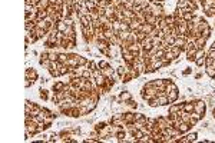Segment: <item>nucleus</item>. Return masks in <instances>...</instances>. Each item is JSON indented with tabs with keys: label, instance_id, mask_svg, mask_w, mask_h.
I'll list each match as a JSON object with an SVG mask.
<instances>
[{
	"label": "nucleus",
	"instance_id": "obj_1",
	"mask_svg": "<svg viewBox=\"0 0 215 143\" xmlns=\"http://www.w3.org/2000/svg\"><path fill=\"white\" fill-rule=\"evenodd\" d=\"M148 10H151V13L155 14V16H161V14H163V4L162 3H152L151 1L149 6H148Z\"/></svg>",
	"mask_w": 215,
	"mask_h": 143
},
{
	"label": "nucleus",
	"instance_id": "obj_2",
	"mask_svg": "<svg viewBox=\"0 0 215 143\" xmlns=\"http://www.w3.org/2000/svg\"><path fill=\"white\" fill-rule=\"evenodd\" d=\"M82 36H83V39H85L86 43L95 42V33H93V29H92V27H82Z\"/></svg>",
	"mask_w": 215,
	"mask_h": 143
},
{
	"label": "nucleus",
	"instance_id": "obj_3",
	"mask_svg": "<svg viewBox=\"0 0 215 143\" xmlns=\"http://www.w3.org/2000/svg\"><path fill=\"white\" fill-rule=\"evenodd\" d=\"M176 27H178V33H179V36H185V37H188L189 34V29H188V22H185V20H181L179 23H176Z\"/></svg>",
	"mask_w": 215,
	"mask_h": 143
},
{
	"label": "nucleus",
	"instance_id": "obj_4",
	"mask_svg": "<svg viewBox=\"0 0 215 143\" xmlns=\"http://www.w3.org/2000/svg\"><path fill=\"white\" fill-rule=\"evenodd\" d=\"M121 54H122V57H124L125 63H133L135 56L130 53V50L126 47V46H122V47H121Z\"/></svg>",
	"mask_w": 215,
	"mask_h": 143
},
{
	"label": "nucleus",
	"instance_id": "obj_5",
	"mask_svg": "<svg viewBox=\"0 0 215 143\" xmlns=\"http://www.w3.org/2000/svg\"><path fill=\"white\" fill-rule=\"evenodd\" d=\"M128 49L130 50V53L135 56V57H139L141 56V53H142V49H141V43L139 42H133V43H130L128 46Z\"/></svg>",
	"mask_w": 215,
	"mask_h": 143
},
{
	"label": "nucleus",
	"instance_id": "obj_6",
	"mask_svg": "<svg viewBox=\"0 0 215 143\" xmlns=\"http://www.w3.org/2000/svg\"><path fill=\"white\" fill-rule=\"evenodd\" d=\"M194 110L198 112V113H201L202 116H205V112H207V104L204 100H196L194 102Z\"/></svg>",
	"mask_w": 215,
	"mask_h": 143
},
{
	"label": "nucleus",
	"instance_id": "obj_7",
	"mask_svg": "<svg viewBox=\"0 0 215 143\" xmlns=\"http://www.w3.org/2000/svg\"><path fill=\"white\" fill-rule=\"evenodd\" d=\"M174 126H175V127H178V129H179V132H181V133H188L189 130H191V127H192V126H191V124L189 123H187V122H176V123H174Z\"/></svg>",
	"mask_w": 215,
	"mask_h": 143
},
{
	"label": "nucleus",
	"instance_id": "obj_8",
	"mask_svg": "<svg viewBox=\"0 0 215 143\" xmlns=\"http://www.w3.org/2000/svg\"><path fill=\"white\" fill-rule=\"evenodd\" d=\"M63 115L66 116H70V117H79L80 116V113H79V106H72L69 109H66L65 112H62Z\"/></svg>",
	"mask_w": 215,
	"mask_h": 143
},
{
	"label": "nucleus",
	"instance_id": "obj_9",
	"mask_svg": "<svg viewBox=\"0 0 215 143\" xmlns=\"http://www.w3.org/2000/svg\"><path fill=\"white\" fill-rule=\"evenodd\" d=\"M157 123H158V126H159L162 130L166 129V127H169V126H172V123L168 120V117H163V116L157 117Z\"/></svg>",
	"mask_w": 215,
	"mask_h": 143
},
{
	"label": "nucleus",
	"instance_id": "obj_10",
	"mask_svg": "<svg viewBox=\"0 0 215 143\" xmlns=\"http://www.w3.org/2000/svg\"><path fill=\"white\" fill-rule=\"evenodd\" d=\"M79 22L82 27H92V20L89 17V14H80L79 16Z\"/></svg>",
	"mask_w": 215,
	"mask_h": 143
},
{
	"label": "nucleus",
	"instance_id": "obj_11",
	"mask_svg": "<svg viewBox=\"0 0 215 143\" xmlns=\"http://www.w3.org/2000/svg\"><path fill=\"white\" fill-rule=\"evenodd\" d=\"M198 135L196 133H188V135H185V136H181L179 139V143H189V142H195Z\"/></svg>",
	"mask_w": 215,
	"mask_h": 143
},
{
	"label": "nucleus",
	"instance_id": "obj_12",
	"mask_svg": "<svg viewBox=\"0 0 215 143\" xmlns=\"http://www.w3.org/2000/svg\"><path fill=\"white\" fill-rule=\"evenodd\" d=\"M121 117L124 119L126 123H133L135 122V113L133 112H125V113L121 115Z\"/></svg>",
	"mask_w": 215,
	"mask_h": 143
},
{
	"label": "nucleus",
	"instance_id": "obj_13",
	"mask_svg": "<svg viewBox=\"0 0 215 143\" xmlns=\"http://www.w3.org/2000/svg\"><path fill=\"white\" fill-rule=\"evenodd\" d=\"M37 72L34 70V69H30V67H27L26 69V79H29V80H32V82H36L37 80Z\"/></svg>",
	"mask_w": 215,
	"mask_h": 143
},
{
	"label": "nucleus",
	"instance_id": "obj_14",
	"mask_svg": "<svg viewBox=\"0 0 215 143\" xmlns=\"http://www.w3.org/2000/svg\"><path fill=\"white\" fill-rule=\"evenodd\" d=\"M184 109V103H171L168 113H179Z\"/></svg>",
	"mask_w": 215,
	"mask_h": 143
},
{
	"label": "nucleus",
	"instance_id": "obj_15",
	"mask_svg": "<svg viewBox=\"0 0 215 143\" xmlns=\"http://www.w3.org/2000/svg\"><path fill=\"white\" fill-rule=\"evenodd\" d=\"M207 37H204V36H198L196 37V40H195V46H196V49H204V46L207 45Z\"/></svg>",
	"mask_w": 215,
	"mask_h": 143
},
{
	"label": "nucleus",
	"instance_id": "obj_16",
	"mask_svg": "<svg viewBox=\"0 0 215 143\" xmlns=\"http://www.w3.org/2000/svg\"><path fill=\"white\" fill-rule=\"evenodd\" d=\"M154 27H155L154 25H149V23H143L142 26H141V29H139L138 32H143L145 34H149V33L154 30Z\"/></svg>",
	"mask_w": 215,
	"mask_h": 143
},
{
	"label": "nucleus",
	"instance_id": "obj_17",
	"mask_svg": "<svg viewBox=\"0 0 215 143\" xmlns=\"http://www.w3.org/2000/svg\"><path fill=\"white\" fill-rule=\"evenodd\" d=\"M66 86H67V83H63V82H55L52 85V92H60L63 90Z\"/></svg>",
	"mask_w": 215,
	"mask_h": 143
},
{
	"label": "nucleus",
	"instance_id": "obj_18",
	"mask_svg": "<svg viewBox=\"0 0 215 143\" xmlns=\"http://www.w3.org/2000/svg\"><path fill=\"white\" fill-rule=\"evenodd\" d=\"M158 99H159V104H161V106H166V104H171V100H169V98H168V95H166V93H162V95H159V96H158Z\"/></svg>",
	"mask_w": 215,
	"mask_h": 143
},
{
	"label": "nucleus",
	"instance_id": "obj_19",
	"mask_svg": "<svg viewBox=\"0 0 215 143\" xmlns=\"http://www.w3.org/2000/svg\"><path fill=\"white\" fill-rule=\"evenodd\" d=\"M168 95V98H169L171 103H174V102H176L178 100V98H179V92H178V89H175V90H171L166 93Z\"/></svg>",
	"mask_w": 215,
	"mask_h": 143
},
{
	"label": "nucleus",
	"instance_id": "obj_20",
	"mask_svg": "<svg viewBox=\"0 0 215 143\" xmlns=\"http://www.w3.org/2000/svg\"><path fill=\"white\" fill-rule=\"evenodd\" d=\"M135 122H138V123H141V124H146L148 117L145 116L143 113H135Z\"/></svg>",
	"mask_w": 215,
	"mask_h": 143
},
{
	"label": "nucleus",
	"instance_id": "obj_21",
	"mask_svg": "<svg viewBox=\"0 0 215 143\" xmlns=\"http://www.w3.org/2000/svg\"><path fill=\"white\" fill-rule=\"evenodd\" d=\"M34 32H36V34L39 36V39H43V37H46L47 34H49V32L46 30V29H43V27H34Z\"/></svg>",
	"mask_w": 215,
	"mask_h": 143
},
{
	"label": "nucleus",
	"instance_id": "obj_22",
	"mask_svg": "<svg viewBox=\"0 0 215 143\" xmlns=\"http://www.w3.org/2000/svg\"><path fill=\"white\" fill-rule=\"evenodd\" d=\"M39 12V9L36 4H29L26 3V14H32V13H37Z\"/></svg>",
	"mask_w": 215,
	"mask_h": 143
},
{
	"label": "nucleus",
	"instance_id": "obj_23",
	"mask_svg": "<svg viewBox=\"0 0 215 143\" xmlns=\"http://www.w3.org/2000/svg\"><path fill=\"white\" fill-rule=\"evenodd\" d=\"M184 112L187 113H192L194 112V102H184Z\"/></svg>",
	"mask_w": 215,
	"mask_h": 143
},
{
	"label": "nucleus",
	"instance_id": "obj_24",
	"mask_svg": "<svg viewBox=\"0 0 215 143\" xmlns=\"http://www.w3.org/2000/svg\"><path fill=\"white\" fill-rule=\"evenodd\" d=\"M169 52L172 53V56H174V59H175V57H179V56H181V52H182V50H181L179 47H176V46H171Z\"/></svg>",
	"mask_w": 215,
	"mask_h": 143
},
{
	"label": "nucleus",
	"instance_id": "obj_25",
	"mask_svg": "<svg viewBox=\"0 0 215 143\" xmlns=\"http://www.w3.org/2000/svg\"><path fill=\"white\" fill-rule=\"evenodd\" d=\"M83 4L86 6V9H88L89 12H92V10H96V9H98V4H96V3H93L92 0H88V1H85Z\"/></svg>",
	"mask_w": 215,
	"mask_h": 143
},
{
	"label": "nucleus",
	"instance_id": "obj_26",
	"mask_svg": "<svg viewBox=\"0 0 215 143\" xmlns=\"http://www.w3.org/2000/svg\"><path fill=\"white\" fill-rule=\"evenodd\" d=\"M122 14H124L125 17H129V19H135V17H136V13H135L133 10H128V9H124V10H122Z\"/></svg>",
	"mask_w": 215,
	"mask_h": 143
},
{
	"label": "nucleus",
	"instance_id": "obj_27",
	"mask_svg": "<svg viewBox=\"0 0 215 143\" xmlns=\"http://www.w3.org/2000/svg\"><path fill=\"white\" fill-rule=\"evenodd\" d=\"M124 104L126 106V107H130V109H136L138 107V103L135 102V100H132V98L128 99V100H125Z\"/></svg>",
	"mask_w": 215,
	"mask_h": 143
},
{
	"label": "nucleus",
	"instance_id": "obj_28",
	"mask_svg": "<svg viewBox=\"0 0 215 143\" xmlns=\"http://www.w3.org/2000/svg\"><path fill=\"white\" fill-rule=\"evenodd\" d=\"M100 72H102V74H103L105 77H111V76H113V69H112L111 66L106 67V69H100Z\"/></svg>",
	"mask_w": 215,
	"mask_h": 143
},
{
	"label": "nucleus",
	"instance_id": "obj_29",
	"mask_svg": "<svg viewBox=\"0 0 215 143\" xmlns=\"http://www.w3.org/2000/svg\"><path fill=\"white\" fill-rule=\"evenodd\" d=\"M205 72H207V74H208L211 79L215 77V67H212V66H205Z\"/></svg>",
	"mask_w": 215,
	"mask_h": 143
},
{
	"label": "nucleus",
	"instance_id": "obj_30",
	"mask_svg": "<svg viewBox=\"0 0 215 143\" xmlns=\"http://www.w3.org/2000/svg\"><path fill=\"white\" fill-rule=\"evenodd\" d=\"M175 36H174V34H168V36H166V37H165V43H166V45L168 46H174V43H175Z\"/></svg>",
	"mask_w": 215,
	"mask_h": 143
},
{
	"label": "nucleus",
	"instance_id": "obj_31",
	"mask_svg": "<svg viewBox=\"0 0 215 143\" xmlns=\"http://www.w3.org/2000/svg\"><path fill=\"white\" fill-rule=\"evenodd\" d=\"M39 96H40V99H42V100H47V99H49V92L46 90V89H43V86L40 87Z\"/></svg>",
	"mask_w": 215,
	"mask_h": 143
},
{
	"label": "nucleus",
	"instance_id": "obj_32",
	"mask_svg": "<svg viewBox=\"0 0 215 143\" xmlns=\"http://www.w3.org/2000/svg\"><path fill=\"white\" fill-rule=\"evenodd\" d=\"M126 72H128V69H126V66H119L116 69V73L119 77H122V76H125L126 74Z\"/></svg>",
	"mask_w": 215,
	"mask_h": 143
},
{
	"label": "nucleus",
	"instance_id": "obj_33",
	"mask_svg": "<svg viewBox=\"0 0 215 143\" xmlns=\"http://www.w3.org/2000/svg\"><path fill=\"white\" fill-rule=\"evenodd\" d=\"M148 104H149L151 107H158V106H161V104H159V99H158V96L157 98H152L151 100H148Z\"/></svg>",
	"mask_w": 215,
	"mask_h": 143
},
{
	"label": "nucleus",
	"instance_id": "obj_34",
	"mask_svg": "<svg viewBox=\"0 0 215 143\" xmlns=\"http://www.w3.org/2000/svg\"><path fill=\"white\" fill-rule=\"evenodd\" d=\"M67 59H69L67 53H59L58 54V60L60 62V63H66V62H67Z\"/></svg>",
	"mask_w": 215,
	"mask_h": 143
},
{
	"label": "nucleus",
	"instance_id": "obj_35",
	"mask_svg": "<svg viewBox=\"0 0 215 143\" xmlns=\"http://www.w3.org/2000/svg\"><path fill=\"white\" fill-rule=\"evenodd\" d=\"M89 63H91V62H89L86 57H83V56H79L78 57V65L79 66H86V65H89Z\"/></svg>",
	"mask_w": 215,
	"mask_h": 143
},
{
	"label": "nucleus",
	"instance_id": "obj_36",
	"mask_svg": "<svg viewBox=\"0 0 215 143\" xmlns=\"http://www.w3.org/2000/svg\"><path fill=\"white\" fill-rule=\"evenodd\" d=\"M111 49H112V47H103V49H99V50H100V53H102V54H105V56H109V57H111L112 54H113Z\"/></svg>",
	"mask_w": 215,
	"mask_h": 143
},
{
	"label": "nucleus",
	"instance_id": "obj_37",
	"mask_svg": "<svg viewBox=\"0 0 215 143\" xmlns=\"http://www.w3.org/2000/svg\"><path fill=\"white\" fill-rule=\"evenodd\" d=\"M165 53H166V50H165V49H158L154 57H155V59H162L163 56H165Z\"/></svg>",
	"mask_w": 215,
	"mask_h": 143
},
{
	"label": "nucleus",
	"instance_id": "obj_38",
	"mask_svg": "<svg viewBox=\"0 0 215 143\" xmlns=\"http://www.w3.org/2000/svg\"><path fill=\"white\" fill-rule=\"evenodd\" d=\"M91 112V109L88 107V106H79V113H80V116H83V115H88Z\"/></svg>",
	"mask_w": 215,
	"mask_h": 143
},
{
	"label": "nucleus",
	"instance_id": "obj_39",
	"mask_svg": "<svg viewBox=\"0 0 215 143\" xmlns=\"http://www.w3.org/2000/svg\"><path fill=\"white\" fill-rule=\"evenodd\" d=\"M205 59L207 57H196L195 59V65L198 67H202V66H205Z\"/></svg>",
	"mask_w": 215,
	"mask_h": 143
},
{
	"label": "nucleus",
	"instance_id": "obj_40",
	"mask_svg": "<svg viewBox=\"0 0 215 143\" xmlns=\"http://www.w3.org/2000/svg\"><path fill=\"white\" fill-rule=\"evenodd\" d=\"M106 126H108V123H106V122H99V123L95 124V130L100 132V130L103 129V127H106Z\"/></svg>",
	"mask_w": 215,
	"mask_h": 143
},
{
	"label": "nucleus",
	"instance_id": "obj_41",
	"mask_svg": "<svg viewBox=\"0 0 215 143\" xmlns=\"http://www.w3.org/2000/svg\"><path fill=\"white\" fill-rule=\"evenodd\" d=\"M195 57H207V52H205V49H198V50H196Z\"/></svg>",
	"mask_w": 215,
	"mask_h": 143
},
{
	"label": "nucleus",
	"instance_id": "obj_42",
	"mask_svg": "<svg viewBox=\"0 0 215 143\" xmlns=\"http://www.w3.org/2000/svg\"><path fill=\"white\" fill-rule=\"evenodd\" d=\"M66 27H67V25L65 23V20H62L60 23H58V30L59 32H65Z\"/></svg>",
	"mask_w": 215,
	"mask_h": 143
},
{
	"label": "nucleus",
	"instance_id": "obj_43",
	"mask_svg": "<svg viewBox=\"0 0 215 143\" xmlns=\"http://www.w3.org/2000/svg\"><path fill=\"white\" fill-rule=\"evenodd\" d=\"M98 66H99V69H106V67H109V63L106 62V60H99L98 62Z\"/></svg>",
	"mask_w": 215,
	"mask_h": 143
},
{
	"label": "nucleus",
	"instance_id": "obj_44",
	"mask_svg": "<svg viewBox=\"0 0 215 143\" xmlns=\"http://www.w3.org/2000/svg\"><path fill=\"white\" fill-rule=\"evenodd\" d=\"M119 98L122 99V100H128V99H130V93L129 92H122V93H121V95H119ZM124 102H122V103H124Z\"/></svg>",
	"mask_w": 215,
	"mask_h": 143
},
{
	"label": "nucleus",
	"instance_id": "obj_45",
	"mask_svg": "<svg viewBox=\"0 0 215 143\" xmlns=\"http://www.w3.org/2000/svg\"><path fill=\"white\" fill-rule=\"evenodd\" d=\"M201 36H204V37H207L208 39L209 36H211V27H207V29H204L201 32Z\"/></svg>",
	"mask_w": 215,
	"mask_h": 143
},
{
	"label": "nucleus",
	"instance_id": "obj_46",
	"mask_svg": "<svg viewBox=\"0 0 215 143\" xmlns=\"http://www.w3.org/2000/svg\"><path fill=\"white\" fill-rule=\"evenodd\" d=\"M146 36H148V34H145L143 32H136V39H138V42H139V43H141V42L146 37Z\"/></svg>",
	"mask_w": 215,
	"mask_h": 143
},
{
	"label": "nucleus",
	"instance_id": "obj_47",
	"mask_svg": "<svg viewBox=\"0 0 215 143\" xmlns=\"http://www.w3.org/2000/svg\"><path fill=\"white\" fill-rule=\"evenodd\" d=\"M207 57H212V59H215V50L211 47L208 52H207Z\"/></svg>",
	"mask_w": 215,
	"mask_h": 143
},
{
	"label": "nucleus",
	"instance_id": "obj_48",
	"mask_svg": "<svg viewBox=\"0 0 215 143\" xmlns=\"http://www.w3.org/2000/svg\"><path fill=\"white\" fill-rule=\"evenodd\" d=\"M82 77L92 79V72H91V70H85V72H83V74H82Z\"/></svg>",
	"mask_w": 215,
	"mask_h": 143
},
{
	"label": "nucleus",
	"instance_id": "obj_49",
	"mask_svg": "<svg viewBox=\"0 0 215 143\" xmlns=\"http://www.w3.org/2000/svg\"><path fill=\"white\" fill-rule=\"evenodd\" d=\"M26 82H25V87H30V86L33 85V82L32 80H29V79H25Z\"/></svg>",
	"mask_w": 215,
	"mask_h": 143
},
{
	"label": "nucleus",
	"instance_id": "obj_50",
	"mask_svg": "<svg viewBox=\"0 0 215 143\" xmlns=\"http://www.w3.org/2000/svg\"><path fill=\"white\" fill-rule=\"evenodd\" d=\"M152 3H163V0H149Z\"/></svg>",
	"mask_w": 215,
	"mask_h": 143
},
{
	"label": "nucleus",
	"instance_id": "obj_51",
	"mask_svg": "<svg viewBox=\"0 0 215 143\" xmlns=\"http://www.w3.org/2000/svg\"><path fill=\"white\" fill-rule=\"evenodd\" d=\"M189 73H191V69H188V70L184 72V74H189Z\"/></svg>",
	"mask_w": 215,
	"mask_h": 143
},
{
	"label": "nucleus",
	"instance_id": "obj_52",
	"mask_svg": "<svg viewBox=\"0 0 215 143\" xmlns=\"http://www.w3.org/2000/svg\"><path fill=\"white\" fill-rule=\"evenodd\" d=\"M121 1H122V3L125 4V3H128V1H130V0H121Z\"/></svg>",
	"mask_w": 215,
	"mask_h": 143
},
{
	"label": "nucleus",
	"instance_id": "obj_53",
	"mask_svg": "<svg viewBox=\"0 0 215 143\" xmlns=\"http://www.w3.org/2000/svg\"><path fill=\"white\" fill-rule=\"evenodd\" d=\"M211 47H212V49H214V50H215V42H214V43H212V46H211Z\"/></svg>",
	"mask_w": 215,
	"mask_h": 143
},
{
	"label": "nucleus",
	"instance_id": "obj_54",
	"mask_svg": "<svg viewBox=\"0 0 215 143\" xmlns=\"http://www.w3.org/2000/svg\"><path fill=\"white\" fill-rule=\"evenodd\" d=\"M212 113H214V117H215V109H214V112H212Z\"/></svg>",
	"mask_w": 215,
	"mask_h": 143
}]
</instances>
